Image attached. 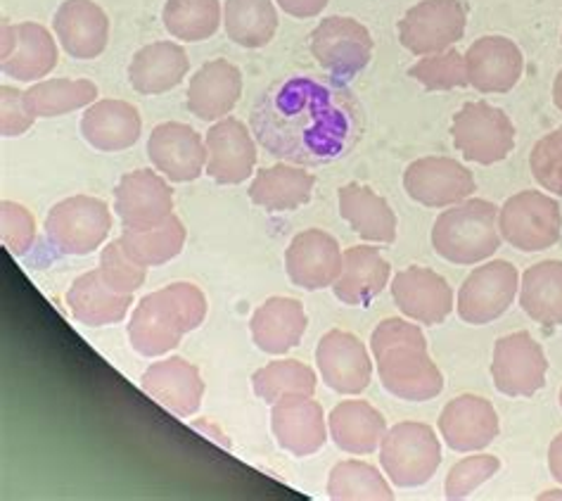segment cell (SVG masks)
Here are the masks:
<instances>
[{"instance_id":"6da1fadb","label":"cell","mask_w":562,"mask_h":501,"mask_svg":"<svg viewBox=\"0 0 562 501\" xmlns=\"http://www.w3.org/2000/svg\"><path fill=\"white\" fill-rule=\"evenodd\" d=\"M249 126L266 153L300 167H318L347 157L359 145L366 114L342 81L290 74L261 93Z\"/></svg>"},{"instance_id":"7a4b0ae2","label":"cell","mask_w":562,"mask_h":501,"mask_svg":"<svg viewBox=\"0 0 562 501\" xmlns=\"http://www.w3.org/2000/svg\"><path fill=\"white\" fill-rule=\"evenodd\" d=\"M378 378L396 400L427 402L443 390V378L427 352L425 333L404 319H384L371 337Z\"/></svg>"},{"instance_id":"3957f363","label":"cell","mask_w":562,"mask_h":501,"mask_svg":"<svg viewBox=\"0 0 562 501\" xmlns=\"http://www.w3.org/2000/svg\"><path fill=\"white\" fill-rule=\"evenodd\" d=\"M206 316L204 292L192 283H171L138 302L128 321L131 347L143 357H161L176 349L181 337L202 326Z\"/></svg>"},{"instance_id":"277c9868","label":"cell","mask_w":562,"mask_h":501,"mask_svg":"<svg viewBox=\"0 0 562 501\" xmlns=\"http://www.w3.org/2000/svg\"><path fill=\"white\" fill-rule=\"evenodd\" d=\"M435 253L458 267L486 261L501 247L498 208L490 200H463L441 212L432 226Z\"/></svg>"},{"instance_id":"5b68a950","label":"cell","mask_w":562,"mask_h":501,"mask_svg":"<svg viewBox=\"0 0 562 501\" xmlns=\"http://www.w3.org/2000/svg\"><path fill=\"white\" fill-rule=\"evenodd\" d=\"M380 464L396 488H420L437 474L441 445L427 423H396L380 442Z\"/></svg>"},{"instance_id":"8992f818","label":"cell","mask_w":562,"mask_h":501,"mask_svg":"<svg viewBox=\"0 0 562 501\" xmlns=\"http://www.w3.org/2000/svg\"><path fill=\"white\" fill-rule=\"evenodd\" d=\"M112 214L108 202L91 196H71L57 202L46 216V235L60 255L86 257L108 241Z\"/></svg>"},{"instance_id":"52a82bcc","label":"cell","mask_w":562,"mask_h":501,"mask_svg":"<svg viewBox=\"0 0 562 501\" xmlns=\"http://www.w3.org/2000/svg\"><path fill=\"white\" fill-rule=\"evenodd\" d=\"M501 238L520 253H543L562 235V210L558 200L541 190H522L498 210Z\"/></svg>"},{"instance_id":"ba28073f","label":"cell","mask_w":562,"mask_h":501,"mask_svg":"<svg viewBox=\"0 0 562 501\" xmlns=\"http://www.w3.org/2000/svg\"><path fill=\"white\" fill-rule=\"evenodd\" d=\"M451 136L458 153L484 167L503 162L515 147L510 116L484 100L468 102L453 114Z\"/></svg>"},{"instance_id":"9c48e42d","label":"cell","mask_w":562,"mask_h":501,"mask_svg":"<svg viewBox=\"0 0 562 501\" xmlns=\"http://www.w3.org/2000/svg\"><path fill=\"white\" fill-rule=\"evenodd\" d=\"M468 8L461 0H420L398 20V41L413 55L449 51L463 38Z\"/></svg>"},{"instance_id":"30bf717a","label":"cell","mask_w":562,"mask_h":501,"mask_svg":"<svg viewBox=\"0 0 562 501\" xmlns=\"http://www.w3.org/2000/svg\"><path fill=\"white\" fill-rule=\"evenodd\" d=\"M308 48L316 63L337 81H349L361 74L373 57V36L351 18H325L314 32Z\"/></svg>"},{"instance_id":"8fae6325","label":"cell","mask_w":562,"mask_h":501,"mask_svg":"<svg viewBox=\"0 0 562 501\" xmlns=\"http://www.w3.org/2000/svg\"><path fill=\"white\" fill-rule=\"evenodd\" d=\"M520 290V274L506 259L482 264L458 290L456 309L470 326H484L508 312Z\"/></svg>"},{"instance_id":"7c38bea8","label":"cell","mask_w":562,"mask_h":501,"mask_svg":"<svg viewBox=\"0 0 562 501\" xmlns=\"http://www.w3.org/2000/svg\"><path fill=\"white\" fill-rule=\"evenodd\" d=\"M404 190L423 208L439 210L468 200L477 190L475 176L451 157H420L404 171Z\"/></svg>"},{"instance_id":"4fadbf2b","label":"cell","mask_w":562,"mask_h":501,"mask_svg":"<svg viewBox=\"0 0 562 501\" xmlns=\"http://www.w3.org/2000/svg\"><path fill=\"white\" fill-rule=\"evenodd\" d=\"M549 359L529 333L503 335L494 345L492 378L501 394L535 397L546 386Z\"/></svg>"},{"instance_id":"5bb4252c","label":"cell","mask_w":562,"mask_h":501,"mask_svg":"<svg viewBox=\"0 0 562 501\" xmlns=\"http://www.w3.org/2000/svg\"><path fill=\"white\" fill-rule=\"evenodd\" d=\"M114 212L124 229H155L173 214V190L153 169L131 171L114 188Z\"/></svg>"},{"instance_id":"9a60e30c","label":"cell","mask_w":562,"mask_h":501,"mask_svg":"<svg viewBox=\"0 0 562 501\" xmlns=\"http://www.w3.org/2000/svg\"><path fill=\"white\" fill-rule=\"evenodd\" d=\"M57 46L43 24H3L0 32V69L18 81H38L55 69Z\"/></svg>"},{"instance_id":"2e32d148","label":"cell","mask_w":562,"mask_h":501,"mask_svg":"<svg viewBox=\"0 0 562 501\" xmlns=\"http://www.w3.org/2000/svg\"><path fill=\"white\" fill-rule=\"evenodd\" d=\"M318 374L337 394H361L373 378V359L366 345L347 331H330L316 347Z\"/></svg>"},{"instance_id":"e0dca14e","label":"cell","mask_w":562,"mask_h":501,"mask_svg":"<svg viewBox=\"0 0 562 501\" xmlns=\"http://www.w3.org/2000/svg\"><path fill=\"white\" fill-rule=\"evenodd\" d=\"M206 176L221 186H235L247 181L257 167V143L249 129L235 120L224 116L206 131Z\"/></svg>"},{"instance_id":"ac0fdd59","label":"cell","mask_w":562,"mask_h":501,"mask_svg":"<svg viewBox=\"0 0 562 501\" xmlns=\"http://www.w3.org/2000/svg\"><path fill=\"white\" fill-rule=\"evenodd\" d=\"M345 253L330 233L321 229H308L294 235L288 253L285 269L290 281L304 290L333 288L342 274Z\"/></svg>"},{"instance_id":"d6986e66","label":"cell","mask_w":562,"mask_h":501,"mask_svg":"<svg viewBox=\"0 0 562 501\" xmlns=\"http://www.w3.org/2000/svg\"><path fill=\"white\" fill-rule=\"evenodd\" d=\"M392 298L398 312L423 326H439L453 312V290L447 278L425 267H408L392 278Z\"/></svg>"},{"instance_id":"ffe728a7","label":"cell","mask_w":562,"mask_h":501,"mask_svg":"<svg viewBox=\"0 0 562 501\" xmlns=\"http://www.w3.org/2000/svg\"><path fill=\"white\" fill-rule=\"evenodd\" d=\"M147 155L157 171L173 183H190L206 169V143L195 129L181 122H165L153 129Z\"/></svg>"},{"instance_id":"44dd1931","label":"cell","mask_w":562,"mask_h":501,"mask_svg":"<svg viewBox=\"0 0 562 501\" xmlns=\"http://www.w3.org/2000/svg\"><path fill=\"white\" fill-rule=\"evenodd\" d=\"M468 81L480 93H508L520 81L525 57L506 36H482L465 53Z\"/></svg>"},{"instance_id":"7402d4cb","label":"cell","mask_w":562,"mask_h":501,"mask_svg":"<svg viewBox=\"0 0 562 501\" xmlns=\"http://www.w3.org/2000/svg\"><path fill=\"white\" fill-rule=\"evenodd\" d=\"M439 433L453 452H482L498 435V414L484 397L461 394L441 409Z\"/></svg>"},{"instance_id":"603a6c76","label":"cell","mask_w":562,"mask_h":501,"mask_svg":"<svg viewBox=\"0 0 562 501\" xmlns=\"http://www.w3.org/2000/svg\"><path fill=\"white\" fill-rule=\"evenodd\" d=\"M271 431L278 445L292 456H312L325 445L330 428L316 400L292 394L271 404Z\"/></svg>"},{"instance_id":"cb8c5ba5","label":"cell","mask_w":562,"mask_h":501,"mask_svg":"<svg viewBox=\"0 0 562 501\" xmlns=\"http://www.w3.org/2000/svg\"><path fill=\"white\" fill-rule=\"evenodd\" d=\"M55 36L74 60H95L108 48L110 20L93 0H65L53 18Z\"/></svg>"},{"instance_id":"d4e9b609","label":"cell","mask_w":562,"mask_h":501,"mask_svg":"<svg viewBox=\"0 0 562 501\" xmlns=\"http://www.w3.org/2000/svg\"><path fill=\"white\" fill-rule=\"evenodd\" d=\"M140 388L153 397L157 404L169 409L171 414L188 419L195 416L204 397V380L195 364L183 357H171L155 361L147 368Z\"/></svg>"},{"instance_id":"484cf974","label":"cell","mask_w":562,"mask_h":501,"mask_svg":"<svg viewBox=\"0 0 562 501\" xmlns=\"http://www.w3.org/2000/svg\"><path fill=\"white\" fill-rule=\"evenodd\" d=\"M243 96V74L228 60H212L192 74L188 112L202 122H218L233 112Z\"/></svg>"},{"instance_id":"4316f807","label":"cell","mask_w":562,"mask_h":501,"mask_svg":"<svg viewBox=\"0 0 562 501\" xmlns=\"http://www.w3.org/2000/svg\"><path fill=\"white\" fill-rule=\"evenodd\" d=\"M140 114L126 100H100L81 116V136L100 153H122L140 138Z\"/></svg>"},{"instance_id":"83f0119b","label":"cell","mask_w":562,"mask_h":501,"mask_svg":"<svg viewBox=\"0 0 562 501\" xmlns=\"http://www.w3.org/2000/svg\"><path fill=\"white\" fill-rule=\"evenodd\" d=\"M251 341L266 355H288L306 331L304 304L294 298L266 300L249 321Z\"/></svg>"},{"instance_id":"f1b7e54d","label":"cell","mask_w":562,"mask_h":501,"mask_svg":"<svg viewBox=\"0 0 562 501\" xmlns=\"http://www.w3.org/2000/svg\"><path fill=\"white\" fill-rule=\"evenodd\" d=\"M190 69L188 53L173 41H157L133 55L128 81L140 96H159L179 86Z\"/></svg>"},{"instance_id":"f546056e","label":"cell","mask_w":562,"mask_h":501,"mask_svg":"<svg viewBox=\"0 0 562 501\" xmlns=\"http://www.w3.org/2000/svg\"><path fill=\"white\" fill-rule=\"evenodd\" d=\"M390 274V264L378 247L353 245L345 253L342 274L333 286L335 298L351 307H363L387 288Z\"/></svg>"},{"instance_id":"4dcf8cb0","label":"cell","mask_w":562,"mask_h":501,"mask_svg":"<svg viewBox=\"0 0 562 501\" xmlns=\"http://www.w3.org/2000/svg\"><path fill=\"white\" fill-rule=\"evenodd\" d=\"M67 302L71 309V316L88 329L100 326H114L122 323L128 314L133 294H124L112 290L98 269L81 274L77 281L71 283L67 292Z\"/></svg>"},{"instance_id":"1f68e13d","label":"cell","mask_w":562,"mask_h":501,"mask_svg":"<svg viewBox=\"0 0 562 501\" xmlns=\"http://www.w3.org/2000/svg\"><path fill=\"white\" fill-rule=\"evenodd\" d=\"M316 176L297 165H276L259 169L249 186V200L266 212L300 210L312 200Z\"/></svg>"},{"instance_id":"d6a6232c","label":"cell","mask_w":562,"mask_h":501,"mask_svg":"<svg viewBox=\"0 0 562 501\" xmlns=\"http://www.w3.org/2000/svg\"><path fill=\"white\" fill-rule=\"evenodd\" d=\"M339 216L357 231L366 243L392 245L396 241V214L387 200L371 188L347 183L339 188Z\"/></svg>"},{"instance_id":"836d02e7","label":"cell","mask_w":562,"mask_h":501,"mask_svg":"<svg viewBox=\"0 0 562 501\" xmlns=\"http://www.w3.org/2000/svg\"><path fill=\"white\" fill-rule=\"evenodd\" d=\"M328 428L333 442L342 452L373 454L387 433V421L373 404L363 400H345L330 411Z\"/></svg>"},{"instance_id":"e575fe53","label":"cell","mask_w":562,"mask_h":501,"mask_svg":"<svg viewBox=\"0 0 562 501\" xmlns=\"http://www.w3.org/2000/svg\"><path fill=\"white\" fill-rule=\"evenodd\" d=\"M520 307L531 321L546 329L562 326V261H539L525 271Z\"/></svg>"},{"instance_id":"d590c367","label":"cell","mask_w":562,"mask_h":501,"mask_svg":"<svg viewBox=\"0 0 562 501\" xmlns=\"http://www.w3.org/2000/svg\"><path fill=\"white\" fill-rule=\"evenodd\" d=\"M224 26L228 38L238 46L263 48L278 32V10L273 0H226Z\"/></svg>"},{"instance_id":"8d00e7d4","label":"cell","mask_w":562,"mask_h":501,"mask_svg":"<svg viewBox=\"0 0 562 501\" xmlns=\"http://www.w3.org/2000/svg\"><path fill=\"white\" fill-rule=\"evenodd\" d=\"M98 98V86L88 79H48L24 91L26 108L38 116H63L91 105Z\"/></svg>"},{"instance_id":"74e56055","label":"cell","mask_w":562,"mask_h":501,"mask_svg":"<svg viewBox=\"0 0 562 501\" xmlns=\"http://www.w3.org/2000/svg\"><path fill=\"white\" fill-rule=\"evenodd\" d=\"M186 238L188 233H186L183 221L176 214H171L167 221H161V224L155 229H145V231L124 229L122 233V243L126 253L147 269L161 267V264L179 257L183 253Z\"/></svg>"},{"instance_id":"f35d334b","label":"cell","mask_w":562,"mask_h":501,"mask_svg":"<svg viewBox=\"0 0 562 501\" xmlns=\"http://www.w3.org/2000/svg\"><path fill=\"white\" fill-rule=\"evenodd\" d=\"M251 388L266 404H276L285 397L304 394L314 397L316 392V374L312 366L297 359H280L266 364L251 376Z\"/></svg>"},{"instance_id":"ab89813d","label":"cell","mask_w":562,"mask_h":501,"mask_svg":"<svg viewBox=\"0 0 562 501\" xmlns=\"http://www.w3.org/2000/svg\"><path fill=\"white\" fill-rule=\"evenodd\" d=\"M167 32L186 43L212 38L221 26L218 0H167L161 12Z\"/></svg>"},{"instance_id":"60d3db41","label":"cell","mask_w":562,"mask_h":501,"mask_svg":"<svg viewBox=\"0 0 562 501\" xmlns=\"http://www.w3.org/2000/svg\"><path fill=\"white\" fill-rule=\"evenodd\" d=\"M328 497L337 501H392L394 492L375 466L342 461L330 470Z\"/></svg>"},{"instance_id":"b9f144b4","label":"cell","mask_w":562,"mask_h":501,"mask_svg":"<svg viewBox=\"0 0 562 501\" xmlns=\"http://www.w3.org/2000/svg\"><path fill=\"white\" fill-rule=\"evenodd\" d=\"M408 77L420 81L427 91H451V88L470 86L465 55L453 48L425 55L423 60L408 69Z\"/></svg>"},{"instance_id":"7bdbcfd3","label":"cell","mask_w":562,"mask_h":501,"mask_svg":"<svg viewBox=\"0 0 562 501\" xmlns=\"http://www.w3.org/2000/svg\"><path fill=\"white\" fill-rule=\"evenodd\" d=\"M98 271L102 276V281H105L112 290L124 292V294L136 292L147 278V267H143V264H138L126 253L122 238L112 241L105 249H102Z\"/></svg>"},{"instance_id":"ee69618b","label":"cell","mask_w":562,"mask_h":501,"mask_svg":"<svg viewBox=\"0 0 562 501\" xmlns=\"http://www.w3.org/2000/svg\"><path fill=\"white\" fill-rule=\"evenodd\" d=\"M501 468V461L492 454H477L468 456V459L458 461L447 476L443 482V490H447V499H468L475 492L480 485L492 480Z\"/></svg>"},{"instance_id":"f6af8a7d","label":"cell","mask_w":562,"mask_h":501,"mask_svg":"<svg viewBox=\"0 0 562 501\" xmlns=\"http://www.w3.org/2000/svg\"><path fill=\"white\" fill-rule=\"evenodd\" d=\"M529 167L541 188L562 196V126L537 141L529 155Z\"/></svg>"},{"instance_id":"bcb514c9","label":"cell","mask_w":562,"mask_h":501,"mask_svg":"<svg viewBox=\"0 0 562 501\" xmlns=\"http://www.w3.org/2000/svg\"><path fill=\"white\" fill-rule=\"evenodd\" d=\"M0 235L10 255L24 257L36 243V221L20 202L3 200L0 204Z\"/></svg>"},{"instance_id":"7dc6e473","label":"cell","mask_w":562,"mask_h":501,"mask_svg":"<svg viewBox=\"0 0 562 501\" xmlns=\"http://www.w3.org/2000/svg\"><path fill=\"white\" fill-rule=\"evenodd\" d=\"M36 116L29 112L24 91L12 86L0 88V134L5 138L22 136L24 131L34 126Z\"/></svg>"},{"instance_id":"c3c4849f","label":"cell","mask_w":562,"mask_h":501,"mask_svg":"<svg viewBox=\"0 0 562 501\" xmlns=\"http://www.w3.org/2000/svg\"><path fill=\"white\" fill-rule=\"evenodd\" d=\"M280 5V10L288 12L290 18H297V20H308V18H316L328 5V0H276Z\"/></svg>"},{"instance_id":"681fc988","label":"cell","mask_w":562,"mask_h":501,"mask_svg":"<svg viewBox=\"0 0 562 501\" xmlns=\"http://www.w3.org/2000/svg\"><path fill=\"white\" fill-rule=\"evenodd\" d=\"M549 468H551V476L562 485V433L551 442L549 447Z\"/></svg>"},{"instance_id":"f907efd6","label":"cell","mask_w":562,"mask_h":501,"mask_svg":"<svg viewBox=\"0 0 562 501\" xmlns=\"http://www.w3.org/2000/svg\"><path fill=\"white\" fill-rule=\"evenodd\" d=\"M553 102H555V108L562 112V69L558 71V77L553 81Z\"/></svg>"},{"instance_id":"816d5d0a","label":"cell","mask_w":562,"mask_h":501,"mask_svg":"<svg viewBox=\"0 0 562 501\" xmlns=\"http://www.w3.org/2000/svg\"><path fill=\"white\" fill-rule=\"evenodd\" d=\"M560 407H562V390H560Z\"/></svg>"}]
</instances>
